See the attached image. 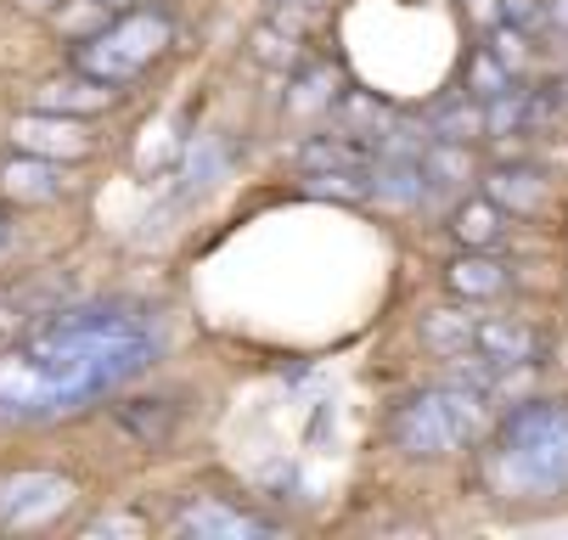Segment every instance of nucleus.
<instances>
[{"instance_id":"nucleus-1","label":"nucleus","mask_w":568,"mask_h":540,"mask_svg":"<svg viewBox=\"0 0 568 540\" xmlns=\"http://www.w3.org/2000/svg\"><path fill=\"white\" fill-rule=\"evenodd\" d=\"M158 355V333L141 310L91 304V310H62L34 322L18 349L0 355V417L51 422L79 406H91Z\"/></svg>"},{"instance_id":"nucleus-2","label":"nucleus","mask_w":568,"mask_h":540,"mask_svg":"<svg viewBox=\"0 0 568 540\" xmlns=\"http://www.w3.org/2000/svg\"><path fill=\"white\" fill-rule=\"evenodd\" d=\"M484 479L507 501H551L568 496V406L524 400L490 428Z\"/></svg>"},{"instance_id":"nucleus-3","label":"nucleus","mask_w":568,"mask_h":540,"mask_svg":"<svg viewBox=\"0 0 568 540\" xmlns=\"http://www.w3.org/2000/svg\"><path fill=\"white\" fill-rule=\"evenodd\" d=\"M490 428H496V406H490V395L473 389V383H462V377L434 383V389L412 395V400H405V406L388 417V439H394V450L423 456V461H434V456H456V450H473V445L490 439Z\"/></svg>"},{"instance_id":"nucleus-4","label":"nucleus","mask_w":568,"mask_h":540,"mask_svg":"<svg viewBox=\"0 0 568 540\" xmlns=\"http://www.w3.org/2000/svg\"><path fill=\"white\" fill-rule=\"evenodd\" d=\"M170 40H175V29H170L164 12L130 7V12H119L113 23H102L97 34L79 40L73 57H68V68H79V73H91V80L124 91L130 80H141V73L170 51Z\"/></svg>"},{"instance_id":"nucleus-5","label":"nucleus","mask_w":568,"mask_h":540,"mask_svg":"<svg viewBox=\"0 0 568 540\" xmlns=\"http://www.w3.org/2000/svg\"><path fill=\"white\" fill-rule=\"evenodd\" d=\"M73 485L62 473H12L0 479V529H45L68 512Z\"/></svg>"},{"instance_id":"nucleus-6","label":"nucleus","mask_w":568,"mask_h":540,"mask_svg":"<svg viewBox=\"0 0 568 540\" xmlns=\"http://www.w3.org/2000/svg\"><path fill=\"white\" fill-rule=\"evenodd\" d=\"M377 159H383V135L355 130V124L321 130V135H310V141L293 146V164L304 175H315V170H372Z\"/></svg>"},{"instance_id":"nucleus-7","label":"nucleus","mask_w":568,"mask_h":540,"mask_svg":"<svg viewBox=\"0 0 568 540\" xmlns=\"http://www.w3.org/2000/svg\"><path fill=\"white\" fill-rule=\"evenodd\" d=\"M12 141L18 152H34V159H85L91 152V130L68 119V113H45V108H29L23 119H12Z\"/></svg>"},{"instance_id":"nucleus-8","label":"nucleus","mask_w":568,"mask_h":540,"mask_svg":"<svg viewBox=\"0 0 568 540\" xmlns=\"http://www.w3.org/2000/svg\"><path fill=\"white\" fill-rule=\"evenodd\" d=\"M175 534H192V540H265V534H276V523L203 496V501H186L175 512Z\"/></svg>"},{"instance_id":"nucleus-9","label":"nucleus","mask_w":568,"mask_h":540,"mask_svg":"<svg viewBox=\"0 0 568 540\" xmlns=\"http://www.w3.org/2000/svg\"><path fill=\"white\" fill-rule=\"evenodd\" d=\"M467 355L496 360V366H535L540 333L524 327L518 316H473V344H467ZM456 360H462V355H456Z\"/></svg>"},{"instance_id":"nucleus-10","label":"nucleus","mask_w":568,"mask_h":540,"mask_svg":"<svg viewBox=\"0 0 568 540\" xmlns=\"http://www.w3.org/2000/svg\"><path fill=\"white\" fill-rule=\"evenodd\" d=\"M119 96H124L119 85H102V80H91V73L68 68L62 80H45V85L34 91V108H45V113H68V119H91V113L113 108Z\"/></svg>"},{"instance_id":"nucleus-11","label":"nucleus","mask_w":568,"mask_h":540,"mask_svg":"<svg viewBox=\"0 0 568 540\" xmlns=\"http://www.w3.org/2000/svg\"><path fill=\"white\" fill-rule=\"evenodd\" d=\"M445 282H450V293H456V298L478 304V298H496V293H507V265H501L490 248H467L462 259H450Z\"/></svg>"},{"instance_id":"nucleus-12","label":"nucleus","mask_w":568,"mask_h":540,"mask_svg":"<svg viewBox=\"0 0 568 540\" xmlns=\"http://www.w3.org/2000/svg\"><path fill=\"white\" fill-rule=\"evenodd\" d=\"M450 231L462 248H501L507 237V208L490 203V197H462L456 214H450Z\"/></svg>"},{"instance_id":"nucleus-13","label":"nucleus","mask_w":568,"mask_h":540,"mask_svg":"<svg viewBox=\"0 0 568 540\" xmlns=\"http://www.w3.org/2000/svg\"><path fill=\"white\" fill-rule=\"evenodd\" d=\"M484 197L501 203L507 214H535L546 203V181L524 164H501V170H490V181H484Z\"/></svg>"},{"instance_id":"nucleus-14","label":"nucleus","mask_w":568,"mask_h":540,"mask_svg":"<svg viewBox=\"0 0 568 540\" xmlns=\"http://www.w3.org/2000/svg\"><path fill=\"white\" fill-rule=\"evenodd\" d=\"M0 186H7L12 197H23V203H40V197L62 192V175H57V159H34V152H23V159H12L7 170H0Z\"/></svg>"},{"instance_id":"nucleus-15","label":"nucleus","mask_w":568,"mask_h":540,"mask_svg":"<svg viewBox=\"0 0 568 540\" xmlns=\"http://www.w3.org/2000/svg\"><path fill=\"white\" fill-rule=\"evenodd\" d=\"M428 130H434V141H462V146H467L473 135H484V102H478L473 91H462L456 102H445V108L434 113Z\"/></svg>"},{"instance_id":"nucleus-16","label":"nucleus","mask_w":568,"mask_h":540,"mask_svg":"<svg viewBox=\"0 0 568 540\" xmlns=\"http://www.w3.org/2000/svg\"><path fill=\"white\" fill-rule=\"evenodd\" d=\"M423 344L434 355H445V360L467 355V344H473V310H434L423 322Z\"/></svg>"},{"instance_id":"nucleus-17","label":"nucleus","mask_w":568,"mask_h":540,"mask_svg":"<svg viewBox=\"0 0 568 540\" xmlns=\"http://www.w3.org/2000/svg\"><path fill=\"white\" fill-rule=\"evenodd\" d=\"M310 197H338V203H366L372 197V170H315L304 175Z\"/></svg>"},{"instance_id":"nucleus-18","label":"nucleus","mask_w":568,"mask_h":540,"mask_svg":"<svg viewBox=\"0 0 568 540\" xmlns=\"http://www.w3.org/2000/svg\"><path fill=\"white\" fill-rule=\"evenodd\" d=\"M298 40H304V29L298 23H260V34H254V57L260 62H271V68H293L298 62Z\"/></svg>"},{"instance_id":"nucleus-19","label":"nucleus","mask_w":568,"mask_h":540,"mask_svg":"<svg viewBox=\"0 0 568 540\" xmlns=\"http://www.w3.org/2000/svg\"><path fill=\"white\" fill-rule=\"evenodd\" d=\"M507 85H513V68H507L490 45H478L473 62H467V91H473L478 102H490V96H501Z\"/></svg>"},{"instance_id":"nucleus-20","label":"nucleus","mask_w":568,"mask_h":540,"mask_svg":"<svg viewBox=\"0 0 568 540\" xmlns=\"http://www.w3.org/2000/svg\"><path fill=\"white\" fill-rule=\"evenodd\" d=\"M484 45H490V51H496V57L513 68V80H518V73L529 68V57H535V51H529V34H524V29H513V23L484 29Z\"/></svg>"},{"instance_id":"nucleus-21","label":"nucleus","mask_w":568,"mask_h":540,"mask_svg":"<svg viewBox=\"0 0 568 540\" xmlns=\"http://www.w3.org/2000/svg\"><path fill=\"white\" fill-rule=\"evenodd\" d=\"M501 23L524 29V34H540L551 23V12L540 7V0H501Z\"/></svg>"},{"instance_id":"nucleus-22","label":"nucleus","mask_w":568,"mask_h":540,"mask_svg":"<svg viewBox=\"0 0 568 540\" xmlns=\"http://www.w3.org/2000/svg\"><path fill=\"white\" fill-rule=\"evenodd\" d=\"M79 534H85V540H97V534H141V518H124V512H113V518H91Z\"/></svg>"},{"instance_id":"nucleus-23","label":"nucleus","mask_w":568,"mask_h":540,"mask_svg":"<svg viewBox=\"0 0 568 540\" xmlns=\"http://www.w3.org/2000/svg\"><path fill=\"white\" fill-rule=\"evenodd\" d=\"M462 7H467L473 23H484V29H496V23H501V0H462Z\"/></svg>"},{"instance_id":"nucleus-24","label":"nucleus","mask_w":568,"mask_h":540,"mask_svg":"<svg viewBox=\"0 0 568 540\" xmlns=\"http://www.w3.org/2000/svg\"><path fill=\"white\" fill-rule=\"evenodd\" d=\"M551 23H557V29H568V0H551Z\"/></svg>"},{"instance_id":"nucleus-25","label":"nucleus","mask_w":568,"mask_h":540,"mask_svg":"<svg viewBox=\"0 0 568 540\" xmlns=\"http://www.w3.org/2000/svg\"><path fill=\"white\" fill-rule=\"evenodd\" d=\"M91 7H102V12H130L135 0H91Z\"/></svg>"},{"instance_id":"nucleus-26","label":"nucleus","mask_w":568,"mask_h":540,"mask_svg":"<svg viewBox=\"0 0 568 540\" xmlns=\"http://www.w3.org/2000/svg\"><path fill=\"white\" fill-rule=\"evenodd\" d=\"M7 237H12V214L0 208V248H7Z\"/></svg>"},{"instance_id":"nucleus-27","label":"nucleus","mask_w":568,"mask_h":540,"mask_svg":"<svg viewBox=\"0 0 568 540\" xmlns=\"http://www.w3.org/2000/svg\"><path fill=\"white\" fill-rule=\"evenodd\" d=\"M23 7H29V12H51V7H57V0H23Z\"/></svg>"}]
</instances>
